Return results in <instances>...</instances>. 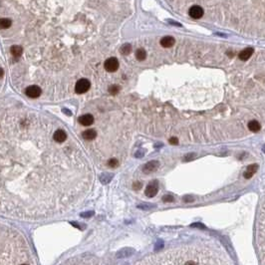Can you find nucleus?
<instances>
[{
    "label": "nucleus",
    "instance_id": "1",
    "mask_svg": "<svg viewBox=\"0 0 265 265\" xmlns=\"http://www.w3.org/2000/svg\"><path fill=\"white\" fill-rule=\"evenodd\" d=\"M136 265H229L226 256L207 246H185L157 254Z\"/></svg>",
    "mask_w": 265,
    "mask_h": 265
},
{
    "label": "nucleus",
    "instance_id": "2",
    "mask_svg": "<svg viewBox=\"0 0 265 265\" xmlns=\"http://www.w3.org/2000/svg\"><path fill=\"white\" fill-rule=\"evenodd\" d=\"M91 83L87 79H80L75 86V91L77 94H84L90 89Z\"/></svg>",
    "mask_w": 265,
    "mask_h": 265
},
{
    "label": "nucleus",
    "instance_id": "3",
    "mask_svg": "<svg viewBox=\"0 0 265 265\" xmlns=\"http://www.w3.org/2000/svg\"><path fill=\"white\" fill-rule=\"evenodd\" d=\"M105 69L106 71L108 72H116L118 69H119V61H118V59L115 57H111L109 59L105 61Z\"/></svg>",
    "mask_w": 265,
    "mask_h": 265
},
{
    "label": "nucleus",
    "instance_id": "4",
    "mask_svg": "<svg viewBox=\"0 0 265 265\" xmlns=\"http://www.w3.org/2000/svg\"><path fill=\"white\" fill-rule=\"evenodd\" d=\"M157 191H158V182L157 180H154L150 182L148 186L146 187L145 193L148 197H154L157 193Z\"/></svg>",
    "mask_w": 265,
    "mask_h": 265
},
{
    "label": "nucleus",
    "instance_id": "5",
    "mask_svg": "<svg viewBox=\"0 0 265 265\" xmlns=\"http://www.w3.org/2000/svg\"><path fill=\"white\" fill-rule=\"evenodd\" d=\"M188 14L194 19H199L203 15V9L201 6H198V5H193L188 10Z\"/></svg>",
    "mask_w": 265,
    "mask_h": 265
},
{
    "label": "nucleus",
    "instance_id": "6",
    "mask_svg": "<svg viewBox=\"0 0 265 265\" xmlns=\"http://www.w3.org/2000/svg\"><path fill=\"white\" fill-rule=\"evenodd\" d=\"M158 167H160V163L157 161H151L149 163H146L144 166L143 172L146 174H149L152 172H155V170H157Z\"/></svg>",
    "mask_w": 265,
    "mask_h": 265
},
{
    "label": "nucleus",
    "instance_id": "7",
    "mask_svg": "<svg viewBox=\"0 0 265 265\" xmlns=\"http://www.w3.org/2000/svg\"><path fill=\"white\" fill-rule=\"evenodd\" d=\"M25 93H26V95H27L28 97L35 99V98H38V97L41 95V89H40L38 86H36V85L29 86L27 89H26Z\"/></svg>",
    "mask_w": 265,
    "mask_h": 265
},
{
    "label": "nucleus",
    "instance_id": "8",
    "mask_svg": "<svg viewBox=\"0 0 265 265\" xmlns=\"http://www.w3.org/2000/svg\"><path fill=\"white\" fill-rule=\"evenodd\" d=\"M79 123L82 126H85V127L91 126L94 123V117L91 114H85L79 118Z\"/></svg>",
    "mask_w": 265,
    "mask_h": 265
},
{
    "label": "nucleus",
    "instance_id": "9",
    "mask_svg": "<svg viewBox=\"0 0 265 265\" xmlns=\"http://www.w3.org/2000/svg\"><path fill=\"white\" fill-rule=\"evenodd\" d=\"M53 139H54V141L56 143L58 144H61L63 142H65L67 139V135L66 133H65L63 130H57V131L54 133V135H53Z\"/></svg>",
    "mask_w": 265,
    "mask_h": 265
},
{
    "label": "nucleus",
    "instance_id": "10",
    "mask_svg": "<svg viewBox=\"0 0 265 265\" xmlns=\"http://www.w3.org/2000/svg\"><path fill=\"white\" fill-rule=\"evenodd\" d=\"M253 52H254V49L251 48V47H248V48H245L244 50H242L240 53H239V59L240 60H242V61H247L248 59L252 56L253 54Z\"/></svg>",
    "mask_w": 265,
    "mask_h": 265
},
{
    "label": "nucleus",
    "instance_id": "11",
    "mask_svg": "<svg viewBox=\"0 0 265 265\" xmlns=\"http://www.w3.org/2000/svg\"><path fill=\"white\" fill-rule=\"evenodd\" d=\"M161 45L163 47V48H170L173 47L175 43V40L174 37L172 36H164L161 39Z\"/></svg>",
    "mask_w": 265,
    "mask_h": 265
},
{
    "label": "nucleus",
    "instance_id": "12",
    "mask_svg": "<svg viewBox=\"0 0 265 265\" xmlns=\"http://www.w3.org/2000/svg\"><path fill=\"white\" fill-rule=\"evenodd\" d=\"M134 253H135V250L133 248H123L117 253V257L118 258H126V257L132 256Z\"/></svg>",
    "mask_w": 265,
    "mask_h": 265
},
{
    "label": "nucleus",
    "instance_id": "13",
    "mask_svg": "<svg viewBox=\"0 0 265 265\" xmlns=\"http://www.w3.org/2000/svg\"><path fill=\"white\" fill-rule=\"evenodd\" d=\"M82 137L87 141H92L97 137V132L94 129L86 130V131H84L83 134H82Z\"/></svg>",
    "mask_w": 265,
    "mask_h": 265
},
{
    "label": "nucleus",
    "instance_id": "14",
    "mask_svg": "<svg viewBox=\"0 0 265 265\" xmlns=\"http://www.w3.org/2000/svg\"><path fill=\"white\" fill-rule=\"evenodd\" d=\"M248 129H249V131L253 132V133H257L260 131V129H261V126H260V124H259L257 121L255 120H252L248 123Z\"/></svg>",
    "mask_w": 265,
    "mask_h": 265
},
{
    "label": "nucleus",
    "instance_id": "15",
    "mask_svg": "<svg viewBox=\"0 0 265 265\" xmlns=\"http://www.w3.org/2000/svg\"><path fill=\"white\" fill-rule=\"evenodd\" d=\"M10 52H11V54H12L14 57L19 58V57L22 55V53H23V49H22V47H21V46H18V45H13L12 47H11Z\"/></svg>",
    "mask_w": 265,
    "mask_h": 265
},
{
    "label": "nucleus",
    "instance_id": "16",
    "mask_svg": "<svg viewBox=\"0 0 265 265\" xmlns=\"http://www.w3.org/2000/svg\"><path fill=\"white\" fill-rule=\"evenodd\" d=\"M113 174H109V173H104L102 175H101V178H100V180H101V182L103 185H108L109 182L112 180V179H113Z\"/></svg>",
    "mask_w": 265,
    "mask_h": 265
},
{
    "label": "nucleus",
    "instance_id": "17",
    "mask_svg": "<svg viewBox=\"0 0 265 265\" xmlns=\"http://www.w3.org/2000/svg\"><path fill=\"white\" fill-rule=\"evenodd\" d=\"M136 58L138 59L139 61H144L145 59L146 58V52L145 49L143 48H140L136 51Z\"/></svg>",
    "mask_w": 265,
    "mask_h": 265
},
{
    "label": "nucleus",
    "instance_id": "18",
    "mask_svg": "<svg viewBox=\"0 0 265 265\" xmlns=\"http://www.w3.org/2000/svg\"><path fill=\"white\" fill-rule=\"evenodd\" d=\"M12 24V21L8 18H0V29H7Z\"/></svg>",
    "mask_w": 265,
    "mask_h": 265
},
{
    "label": "nucleus",
    "instance_id": "19",
    "mask_svg": "<svg viewBox=\"0 0 265 265\" xmlns=\"http://www.w3.org/2000/svg\"><path fill=\"white\" fill-rule=\"evenodd\" d=\"M121 53L123 55H129L130 53H131L132 51V46L130 45V44H124L122 47H121Z\"/></svg>",
    "mask_w": 265,
    "mask_h": 265
},
{
    "label": "nucleus",
    "instance_id": "20",
    "mask_svg": "<svg viewBox=\"0 0 265 265\" xmlns=\"http://www.w3.org/2000/svg\"><path fill=\"white\" fill-rule=\"evenodd\" d=\"M120 92V87L118 85H112L109 87V93L111 95H117Z\"/></svg>",
    "mask_w": 265,
    "mask_h": 265
},
{
    "label": "nucleus",
    "instance_id": "21",
    "mask_svg": "<svg viewBox=\"0 0 265 265\" xmlns=\"http://www.w3.org/2000/svg\"><path fill=\"white\" fill-rule=\"evenodd\" d=\"M257 168H258V166L256 163H253V164H249L248 167H247V172H249L251 174H254L256 172H257Z\"/></svg>",
    "mask_w": 265,
    "mask_h": 265
},
{
    "label": "nucleus",
    "instance_id": "22",
    "mask_svg": "<svg viewBox=\"0 0 265 265\" xmlns=\"http://www.w3.org/2000/svg\"><path fill=\"white\" fill-rule=\"evenodd\" d=\"M118 164H119V161H118L117 158H111V160H109V162H108V166L113 168H117Z\"/></svg>",
    "mask_w": 265,
    "mask_h": 265
},
{
    "label": "nucleus",
    "instance_id": "23",
    "mask_svg": "<svg viewBox=\"0 0 265 265\" xmlns=\"http://www.w3.org/2000/svg\"><path fill=\"white\" fill-rule=\"evenodd\" d=\"M196 154H194V152H190V154H187L185 157H184V161L185 162H190V161H192L194 157H196Z\"/></svg>",
    "mask_w": 265,
    "mask_h": 265
},
{
    "label": "nucleus",
    "instance_id": "24",
    "mask_svg": "<svg viewBox=\"0 0 265 265\" xmlns=\"http://www.w3.org/2000/svg\"><path fill=\"white\" fill-rule=\"evenodd\" d=\"M155 205H152V204H149V203H143V204H140L138 205V207L141 208V209H151L154 207Z\"/></svg>",
    "mask_w": 265,
    "mask_h": 265
},
{
    "label": "nucleus",
    "instance_id": "25",
    "mask_svg": "<svg viewBox=\"0 0 265 265\" xmlns=\"http://www.w3.org/2000/svg\"><path fill=\"white\" fill-rule=\"evenodd\" d=\"M163 201L164 202H174V196H170V194H166V196L163 197Z\"/></svg>",
    "mask_w": 265,
    "mask_h": 265
},
{
    "label": "nucleus",
    "instance_id": "26",
    "mask_svg": "<svg viewBox=\"0 0 265 265\" xmlns=\"http://www.w3.org/2000/svg\"><path fill=\"white\" fill-rule=\"evenodd\" d=\"M95 213L94 211H86V213H81V217H84V218H87V217H92Z\"/></svg>",
    "mask_w": 265,
    "mask_h": 265
},
{
    "label": "nucleus",
    "instance_id": "27",
    "mask_svg": "<svg viewBox=\"0 0 265 265\" xmlns=\"http://www.w3.org/2000/svg\"><path fill=\"white\" fill-rule=\"evenodd\" d=\"M169 144H172V145H178V144H179L178 138H175V137L170 138V139H169Z\"/></svg>",
    "mask_w": 265,
    "mask_h": 265
},
{
    "label": "nucleus",
    "instance_id": "28",
    "mask_svg": "<svg viewBox=\"0 0 265 265\" xmlns=\"http://www.w3.org/2000/svg\"><path fill=\"white\" fill-rule=\"evenodd\" d=\"M193 197L191 196H185V197H184V201L185 202H193Z\"/></svg>",
    "mask_w": 265,
    "mask_h": 265
},
{
    "label": "nucleus",
    "instance_id": "29",
    "mask_svg": "<svg viewBox=\"0 0 265 265\" xmlns=\"http://www.w3.org/2000/svg\"><path fill=\"white\" fill-rule=\"evenodd\" d=\"M133 187H134V190H140V188L142 187V184H141V182H135Z\"/></svg>",
    "mask_w": 265,
    "mask_h": 265
},
{
    "label": "nucleus",
    "instance_id": "30",
    "mask_svg": "<svg viewBox=\"0 0 265 265\" xmlns=\"http://www.w3.org/2000/svg\"><path fill=\"white\" fill-rule=\"evenodd\" d=\"M243 175H244V178H245V179H250V178H252L253 174H251V173L247 172V170H246V172L244 173V174H243Z\"/></svg>",
    "mask_w": 265,
    "mask_h": 265
},
{
    "label": "nucleus",
    "instance_id": "31",
    "mask_svg": "<svg viewBox=\"0 0 265 265\" xmlns=\"http://www.w3.org/2000/svg\"><path fill=\"white\" fill-rule=\"evenodd\" d=\"M162 247H163V242H162V241H158V243L157 244L156 248H157V249H161Z\"/></svg>",
    "mask_w": 265,
    "mask_h": 265
},
{
    "label": "nucleus",
    "instance_id": "32",
    "mask_svg": "<svg viewBox=\"0 0 265 265\" xmlns=\"http://www.w3.org/2000/svg\"><path fill=\"white\" fill-rule=\"evenodd\" d=\"M135 156H136V157H142L144 156V154H143V152H137V154Z\"/></svg>",
    "mask_w": 265,
    "mask_h": 265
},
{
    "label": "nucleus",
    "instance_id": "33",
    "mask_svg": "<svg viewBox=\"0 0 265 265\" xmlns=\"http://www.w3.org/2000/svg\"><path fill=\"white\" fill-rule=\"evenodd\" d=\"M3 74H4V72H3V70L0 68V78H2L3 77Z\"/></svg>",
    "mask_w": 265,
    "mask_h": 265
},
{
    "label": "nucleus",
    "instance_id": "34",
    "mask_svg": "<svg viewBox=\"0 0 265 265\" xmlns=\"http://www.w3.org/2000/svg\"><path fill=\"white\" fill-rule=\"evenodd\" d=\"M262 152L265 154V146H263V148H262Z\"/></svg>",
    "mask_w": 265,
    "mask_h": 265
},
{
    "label": "nucleus",
    "instance_id": "35",
    "mask_svg": "<svg viewBox=\"0 0 265 265\" xmlns=\"http://www.w3.org/2000/svg\"><path fill=\"white\" fill-rule=\"evenodd\" d=\"M19 265H29V264H27V263H21V264H19Z\"/></svg>",
    "mask_w": 265,
    "mask_h": 265
}]
</instances>
